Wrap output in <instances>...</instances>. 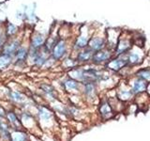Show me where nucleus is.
Returning <instances> with one entry per match:
<instances>
[{"mask_svg":"<svg viewBox=\"0 0 150 141\" xmlns=\"http://www.w3.org/2000/svg\"><path fill=\"white\" fill-rule=\"evenodd\" d=\"M132 91L130 90H121L118 92L117 96H118V99L122 101H128L129 99H131V96H132Z\"/></svg>","mask_w":150,"mask_h":141,"instance_id":"dca6fc26","label":"nucleus"},{"mask_svg":"<svg viewBox=\"0 0 150 141\" xmlns=\"http://www.w3.org/2000/svg\"><path fill=\"white\" fill-rule=\"evenodd\" d=\"M45 38L41 34H37L31 39V48L33 50H40L45 43Z\"/></svg>","mask_w":150,"mask_h":141,"instance_id":"6e6552de","label":"nucleus"},{"mask_svg":"<svg viewBox=\"0 0 150 141\" xmlns=\"http://www.w3.org/2000/svg\"><path fill=\"white\" fill-rule=\"evenodd\" d=\"M65 88L69 90H73V89L78 88V82L74 79H68L65 82Z\"/></svg>","mask_w":150,"mask_h":141,"instance_id":"f3484780","label":"nucleus"},{"mask_svg":"<svg viewBox=\"0 0 150 141\" xmlns=\"http://www.w3.org/2000/svg\"><path fill=\"white\" fill-rule=\"evenodd\" d=\"M67 52V43L64 40H59L56 41L51 51V56L54 60H60L65 56Z\"/></svg>","mask_w":150,"mask_h":141,"instance_id":"f257e3e1","label":"nucleus"},{"mask_svg":"<svg viewBox=\"0 0 150 141\" xmlns=\"http://www.w3.org/2000/svg\"><path fill=\"white\" fill-rule=\"evenodd\" d=\"M89 37L87 34H81L76 40V42H75V48L76 49H84L88 45V41H89Z\"/></svg>","mask_w":150,"mask_h":141,"instance_id":"9b49d317","label":"nucleus"},{"mask_svg":"<svg viewBox=\"0 0 150 141\" xmlns=\"http://www.w3.org/2000/svg\"><path fill=\"white\" fill-rule=\"evenodd\" d=\"M40 116L42 118H44V119H47V118H50L51 114L49 111H47L46 109H42V112L40 113Z\"/></svg>","mask_w":150,"mask_h":141,"instance_id":"4be33fe9","label":"nucleus"},{"mask_svg":"<svg viewBox=\"0 0 150 141\" xmlns=\"http://www.w3.org/2000/svg\"><path fill=\"white\" fill-rule=\"evenodd\" d=\"M129 53V52H128ZM127 64H130V65H136L139 64L141 61V56L139 54V52L132 50L131 52L127 55Z\"/></svg>","mask_w":150,"mask_h":141,"instance_id":"9d476101","label":"nucleus"},{"mask_svg":"<svg viewBox=\"0 0 150 141\" xmlns=\"http://www.w3.org/2000/svg\"><path fill=\"white\" fill-rule=\"evenodd\" d=\"M13 141H25V135L23 133H16L12 136Z\"/></svg>","mask_w":150,"mask_h":141,"instance_id":"6ab92c4d","label":"nucleus"},{"mask_svg":"<svg viewBox=\"0 0 150 141\" xmlns=\"http://www.w3.org/2000/svg\"><path fill=\"white\" fill-rule=\"evenodd\" d=\"M12 62V56L1 53L0 54V70L7 69Z\"/></svg>","mask_w":150,"mask_h":141,"instance_id":"ddd939ff","label":"nucleus"},{"mask_svg":"<svg viewBox=\"0 0 150 141\" xmlns=\"http://www.w3.org/2000/svg\"><path fill=\"white\" fill-rule=\"evenodd\" d=\"M6 38H7L6 33H2L1 31H0V50H2L3 46L5 45V43H6V42H5Z\"/></svg>","mask_w":150,"mask_h":141,"instance_id":"412c9836","label":"nucleus"},{"mask_svg":"<svg viewBox=\"0 0 150 141\" xmlns=\"http://www.w3.org/2000/svg\"><path fill=\"white\" fill-rule=\"evenodd\" d=\"M8 118L9 121H11L14 126H16V127H17V126H21L20 121H19V120L17 119V117H16L15 114H14V113H12V112L8 113Z\"/></svg>","mask_w":150,"mask_h":141,"instance_id":"a211bd4d","label":"nucleus"},{"mask_svg":"<svg viewBox=\"0 0 150 141\" xmlns=\"http://www.w3.org/2000/svg\"><path fill=\"white\" fill-rule=\"evenodd\" d=\"M111 51L109 49H101L100 51L94 52V54L92 56V61L95 64H101L109 61L111 58Z\"/></svg>","mask_w":150,"mask_h":141,"instance_id":"7ed1b4c3","label":"nucleus"},{"mask_svg":"<svg viewBox=\"0 0 150 141\" xmlns=\"http://www.w3.org/2000/svg\"><path fill=\"white\" fill-rule=\"evenodd\" d=\"M11 98L14 101H17V102L23 101V97L19 92H11Z\"/></svg>","mask_w":150,"mask_h":141,"instance_id":"aec40b11","label":"nucleus"},{"mask_svg":"<svg viewBox=\"0 0 150 141\" xmlns=\"http://www.w3.org/2000/svg\"><path fill=\"white\" fill-rule=\"evenodd\" d=\"M87 46H88V48L93 52H97L101 49H104L105 39L100 36H95L89 40Z\"/></svg>","mask_w":150,"mask_h":141,"instance_id":"20e7f679","label":"nucleus"},{"mask_svg":"<svg viewBox=\"0 0 150 141\" xmlns=\"http://www.w3.org/2000/svg\"><path fill=\"white\" fill-rule=\"evenodd\" d=\"M146 89V84L142 79H137L133 82L132 85V91L133 93H142Z\"/></svg>","mask_w":150,"mask_h":141,"instance_id":"f8f14e48","label":"nucleus"},{"mask_svg":"<svg viewBox=\"0 0 150 141\" xmlns=\"http://www.w3.org/2000/svg\"><path fill=\"white\" fill-rule=\"evenodd\" d=\"M100 111L101 113L102 117H104V118L110 117L112 115V108L109 105V103H107L105 102L101 103V105L100 107Z\"/></svg>","mask_w":150,"mask_h":141,"instance_id":"4468645a","label":"nucleus"},{"mask_svg":"<svg viewBox=\"0 0 150 141\" xmlns=\"http://www.w3.org/2000/svg\"><path fill=\"white\" fill-rule=\"evenodd\" d=\"M93 56V51L90 49H82V51H80L77 55V61L78 62H86V61L90 60L92 58Z\"/></svg>","mask_w":150,"mask_h":141,"instance_id":"1a4fd4ad","label":"nucleus"},{"mask_svg":"<svg viewBox=\"0 0 150 141\" xmlns=\"http://www.w3.org/2000/svg\"><path fill=\"white\" fill-rule=\"evenodd\" d=\"M148 90H149V92H150V85L148 86Z\"/></svg>","mask_w":150,"mask_h":141,"instance_id":"b1692460","label":"nucleus"},{"mask_svg":"<svg viewBox=\"0 0 150 141\" xmlns=\"http://www.w3.org/2000/svg\"><path fill=\"white\" fill-rule=\"evenodd\" d=\"M28 55H29V51L27 50L25 47L20 46L17 49V51L14 53V58H15V62L16 63H23L26 60Z\"/></svg>","mask_w":150,"mask_h":141,"instance_id":"0eeeda50","label":"nucleus"},{"mask_svg":"<svg viewBox=\"0 0 150 141\" xmlns=\"http://www.w3.org/2000/svg\"><path fill=\"white\" fill-rule=\"evenodd\" d=\"M137 76L144 80V81H150V70L149 69H141L137 73Z\"/></svg>","mask_w":150,"mask_h":141,"instance_id":"2eb2a0df","label":"nucleus"},{"mask_svg":"<svg viewBox=\"0 0 150 141\" xmlns=\"http://www.w3.org/2000/svg\"><path fill=\"white\" fill-rule=\"evenodd\" d=\"M126 65H127L126 58L123 59L121 58H116L115 59L109 60V62H108V64H107V67H108V69H110L112 70L117 72V70H120Z\"/></svg>","mask_w":150,"mask_h":141,"instance_id":"423d86ee","label":"nucleus"},{"mask_svg":"<svg viewBox=\"0 0 150 141\" xmlns=\"http://www.w3.org/2000/svg\"><path fill=\"white\" fill-rule=\"evenodd\" d=\"M20 45H21V41L19 40H11V41H9L8 43H5L1 51L4 54L13 56L14 53L17 51V49L20 47Z\"/></svg>","mask_w":150,"mask_h":141,"instance_id":"39448f33","label":"nucleus"},{"mask_svg":"<svg viewBox=\"0 0 150 141\" xmlns=\"http://www.w3.org/2000/svg\"><path fill=\"white\" fill-rule=\"evenodd\" d=\"M132 47V41L129 38L119 37L115 46V54L117 56H121L123 54H127Z\"/></svg>","mask_w":150,"mask_h":141,"instance_id":"f03ea898","label":"nucleus"},{"mask_svg":"<svg viewBox=\"0 0 150 141\" xmlns=\"http://www.w3.org/2000/svg\"><path fill=\"white\" fill-rule=\"evenodd\" d=\"M5 115H6V114H5V110L3 109L1 106H0V117H3L4 118Z\"/></svg>","mask_w":150,"mask_h":141,"instance_id":"5701e85b","label":"nucleus"}]
</instances>
